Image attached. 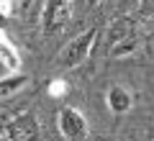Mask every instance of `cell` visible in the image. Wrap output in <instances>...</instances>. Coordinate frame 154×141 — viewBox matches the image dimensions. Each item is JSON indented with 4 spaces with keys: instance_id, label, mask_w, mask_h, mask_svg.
<instances>
[{
    "instance_id": "3957f363",
    "label": "cell",
    "mask_w": 154,
    "mask_h": 141,
    "mask_svg": "<svg viewBox=\"0 0 154 141\" xmlns=\"http://www.w3.org/2000/svg\"><path fill=\"white\" fill-rule=\"evenodd\" d=\"M57 128H59L64 141H85L90 136V123L85 118L82 110L72 108V105H62L57 113Z\"/></svg>"
},
{
    "instance_id": "5b68a950",
    "label": "cell",
    "mask_w": 154,
    "mask_h": 141,
    "mask_svg": "<svg viewBox=\"0 0 154 141\" xmlns=\"http://www.w3.org/2000/svg\"><path fill=\"white\" fill-rule=\"evenodd\" d=\"M3 136L5 141H41V128L31 113H21L5 126Z\"/></svg>"
},
{
    "instance_id": "ba28073f",
    "label": "cell",
    "mask_w": 154,
    "mask_h": 141,
    "mask_svg": "<svg viewBox=\"0 0 154 141\" xmlns=\"http://www.w3.org/2000/svg\"><path fill=\"white\" fill-rule=\"evenodd\" d=\"M0 62L8 67L11 72L18 69V64H21V57H18V49L13 46V41L5 36V33L0 31Z\"/></svg>"
},
{
    "instance_id": "6da1fadb",
    "label": "cell",
    "mask_w": 154,
    "mask_h": 141,
    "mask_svg": "<svg viewBox=\"0 0 154 141\" xmlns=\"http://www.w3.org/2000/svg\"><path fill=\"white\" fill-rule=\"evenodd\" d=\"M136 44H139L136 21L128 16H121L105 31V57L108 59H123V57L136 51Z\"/></svg>"
},
{
    "instance_id": "277c9868",
    "label": "cell",
    "mask_w": 154,
    "mask_h": 141,
    "mask_svg": "<svg viewBox=\"0 0 154 141\" xmlns=\"http://www.w3.org/2000/svg\"><path fill=\"white\" fill-rule=\"evenodd\" d=\"M72 16V0H46L44 5V33L54 36L69 23Z\"/></svg>"
},
{
    "instance_id": "9c48e42d",
    "label": "cell",
    "mask_w": 154,
    "mask_h": 141,
    "mask_svg": "<svg viewBox=\"0 0 154 141\" xmlns=\"http://www.w3.org/2000/svg\"><path fill=\"white\" fill-rule=\"evenodd\" d=\"M67 90H69L67 80H51V82H49V90H46V92H49L51 98H64Z\"/></svg>"
},
{
    "instance_id": "8992f818",
    "label": "cell",
    "mask_w": 154,
    "mask_h": 141,
    "mask_svg": "<svg viewBox=\"0 0 154 141\" xmlns=\"http://www.w3.org/2000/svg\"><path fill=\"white\" fill-rule=\"evenodd\" d=\"M105 105H108V110L113 115H123L128 113V110L134 108V95L128 87L123 85H110L108 92H105Z\"/></svg>"
},
{
    "instance_id": "8fae6325",
    "label": "cell",
    "mask_w": 154,
    "mask_h": 141,
    "mask_svg": "<svg viewBox=\"0 0 154 141\" xmlns=\"http://www.w3.org/2000/svg\"><path fill=\"white\" fill-rule=\"evenodd\" d=\"M85 3H88V8H95V5L100 3V0H85Z\"/></svg>"
},
{
    "instance_id": "7a4b0ae2",
    "label": "cell",
    "mask_w": 154,
    "mask_h": 141,
    "mask_svg": "<svg viewBox=\"0 0 154 141\" xmlns=\"http://www.w3.org/2000/svg\"><path fill=\"white\" fill-rule=\"evenodd\" d=\"M95 38H98V28H88V31L77 33L75 38H69V44L59 51V67L62 69H75L82 62H88L90 51L95 46Z\"/></svg>"
},
{
    "instance_id": "52a82bcc",
    "label": "cell",
    "mask_w": 154,
    "mask_h": 141,
    "mask_svg": "<svg viewBox=\"0 0 154 141\" xmlns=\"http://www.w3.org/2000/svg\"><path fill=\"white\" fill-rule=\"evenodd\" d=\"M26 85H28L26 75H16V72H13V75H8V77H0V100H8V98H13V95H18Z\"/></svg>"
},
{
    "instance_id": "30bf717a",
    "label": "cell",
    "mask_w": 154,
    "mask_h": 141,
    "mask_svg": "<svg viewBox=\"0 0 154 141\" xmlns=\"http://www.w3.org/2000/svg\"><path fill=\"white\" fill-rule=\"evenodd\" d=\"M13 13V0H0V16L8 18Z\"/></svg>"
}]
</instances>
